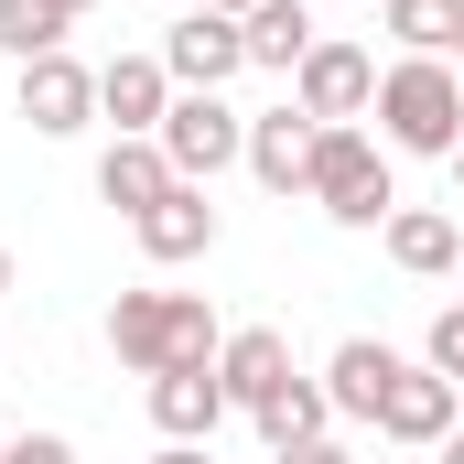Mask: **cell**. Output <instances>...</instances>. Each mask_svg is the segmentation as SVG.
Segmentation results:
<instances>
[{
  "label": "cell",
  "instance_id": "obj_1",
  "mask_svg": "<svg viewBox=\"0 0 464 464\" xmlns=\"http://www.w3.org/2000/svg\"><path fill=\"white\" fill-rule=\"evenodd\" d=\"M217 314L206 292H119L109 303V356L130 378H162V367H217Z\"/></svg>",
  "mask_w": 464,
  "mask_h": 464
},
{
  "label": "cell",
  "instance_id": "obj_2",
  "mask_svg": "<svg viewBox=\"0 0 464 464\" xmlns=\"http://www.w3.org/2000/svg\"><path fill=\"white\" fill-rule=\"evenodd\" d=\"M378 140L389 151H421V162H454L464 140V76L443 54H400L378 76Z\"/></svg>",
  "mask_w": 464,
  "mask_h": 464
},
{
  "label": "cell",
  "instance_id": "obj_3",
  "mask_svg": "<svg viewBox=\"0 0 464 464\" xmlns=\"http://www.w3.org/2000/svg\"><path fill=\"white\" fill-rule=\"evenodd\" d=\"M303 195L335 217V227H389L400 217V184H389V151L356 130V119H335V130H314V173H303Z\"/></svg>",
  "mask_w": 464,
  "mask_h": 464
},
{
  "label": "cell",
  "instance_id": "obj_4",
  "mask_svg": "<svg viewBox=\"0 0 464 464\" xmlns=\"http://www.w3.org/2000/svg\"><path fill=\"white\" fill-rule=\"evenodd\" d=\"M162 162L184 173V184H217L227 162H248V119L227 109V98H206V87H173V109H162Z\"/></svg>",
  "mask_w": 464,
  "mask_h": 464
},
{
  "label": "cell",
  "instance_id": "obj_5",
  "mask_svg": "<svg viewBox=\"0 0 464 464\" xmlns=\"http://www.w3.org/2000/svg\"><path fill=\"white\" fill-rule=\"evenodd\" d=\"M292 109L324 119V130H335V119H367V109H378V54H367V44H335V33H314V54L292 65Z\"/></svg>",
  "mask_w": 464,
  "mask_h": 464
},
{
  "label": "cell",
  "instance_id": "obj_6",
  "mask_svg": "<svg viewBox=\"0 0 464 464\" xmlns=\"http://www.w3.org/2000/svg\"><path fill=\"white\" fill-rule=\"evenodd\" d=\"M237 65H248V33H237L227 11H206V0H195L173 33H162V76H173V87H206V98H227V76H237Z\"/></svg>",
  "mask_w": 464,
  "mask_h": 464
},
{
  "label": "cell",
  "instance_id": "obj_7",
  "mask_svg": "<svg viewBox=\"0 0 464 464\" xmlns=\"http://www.w3.org/2000/svg\"><path fill=\"white\" fill-rule=\"evenodd\" d=\"M454 421H464V389L443 378V367H400V378H389V400H378V432H389L400 454H432Z\"/></svg>",
  "mask_w": 464,
  "mask_h": 464
},
{
  "label": "cell",
  "instance_id": "obj_8",
  "mask_svg": "<svg viewBox=\"0 0 464 464\" xmlns=\"http://www.w3.org/2000/svg\"><path fill=\"white\" fill-rule=\"evenodd\" d=\"M22 119H33L44 140H76V130L98 119V65H76V54H33V65H22Z\"/></svg>",
  "mask_w": 464,
  "mask_h": 464
},
{
  "label": "cell",
  "instance_id": "obj_9",
  "mask_svg": "<svg viewBox=\"0 0 464 464\" xmlns=\"http://www.w3.org/2000/svg\"><path fill=\"white\" fill-rule=\"evenodd\" d=\"M173 109V76H162V54H109L98 65V119H109L119 140H151Z\"/></svg>",
  "mask_w": 464,
  "mask_h": 464
},
{
  "label": "cell",
  "instance_id": "obj_10",
  "mask_svg": "<svg viewBox=\"0 0 464 464\" xmlns=\"http://www.w3.org/2000/svg\"><path fill=\"white\" fill-rule=\"evenodd\" d=\"M140 400H151V432H162V443H206V432H217V421L237 411L217 367H162Z\"/></svg>",
  "mask_w": 464,
  "mask_h": 464
},
{
  "label": "cell",
  "instance_id": "obj_11",
  "mask_svg": "<svg viewBox=\"0 0 464 464\" xmlns=\"http://www.w3.org/2000/svg\"><path fill=\"white\" fill-rule=\"evenodd\" d=\"M130 237H140V259H151V270L206 259V248H217V206H206V184H173L151 217H130Z\"/></svg>",
  "mask_w": 464,
  "mask_h": 464
},
{
  "label": "cell",
  "instance_id": "obj_12",
  "mask_svg": "<svg viewBox=\"0 0 464 464\" xmlns=\"http://www.w3.org/2000/svg\"><path fill=\"white\" fill-rule=\"evenodd\" d=\"M217 378H227L237 411H259V400H270V389H292L303 367H292V335H281V324H237L227 346H217Z\"/></svg>",
  "mask_w": 464,
  "mask_h": 464
},
{
  "label": "cell",
  "instance_id": "obj_13",
  "mask_svg": "<svg viewBox=\"0 0 464 464\" xmlns=\"http://www.w3.org/2000/svg\"><path fill=\"white\" fill-rule=\"evenodd\" d=\"M411 356L378 346V335H346V346L324 356V400H335V421H378V400H389V378H400Z\"/></svg>",
  "mask_w": 464,
  "mask_h": 464
},
{
  "label": "cell",
  "instance_id": "obj_14",
  "mask_svg": "<svg viewBox=\"0 0 464 464\" xmlns=\"http://www.w3.org/2000/svg\"><path fill=\"white\" fill-rule=\"evenodd\" d=\"M314 130H324V119H303V109L248 119V173H259L270 195H303V173H314Z\"/></svg>",
  "mask_w": 464,
  "mask_h": 464
},
{
  "label": "cell",
  "instance_id": "obj_15",
  "mask_svg": "<svg viewBox=\"0 0 464 464\" xmlns=\"http://www.w3.org/2000/svg\"><path fill=\"white\" fill-rule=\"evenodd\" d=\"M173 184H184V173L162 162V140H109V151H98V195H109L119 217H151Z\"/></svg>",
  "mask_w": 464,
  "mask_h": 464
},
{
  "label": "cell",
  "instance_id": "obj_16",
  "mask_svg": "<svg viewBox=\"0 0 464 464\" xmlns=\"http://www.w3.org/2000/svg\"><path fill=\"white\" fill-rule=\"evenodd\" d=\"M378 237H389V259H400L411 281H443V270H464V227L443 217V206H400Z\"/></svg>",
  "mask_w": 464,
  "mask_h": 464
},
{
  "label": "cell",
  "instance_id": "obj_17",
  "mask_svg": "<svg viewBox=\"0 0 464 464\" xmlns=\"http://www.w3.org/2000/svg\"><path fill=\"white\" fill-rule=\"evenodd\" d=\"M248 421H259L270 454H292V443H324V432H335V400H324V378H292V389H270Z\"/></svg>",
  "mask_w": 464,
  "mask_h": 464
},
{
  "label": "cell",
  "instance_id": "obj_18",
  "mask_svg": "<svg viewBox=\"0 0 464 464\" xmlns=\"http://www.w3.org/2000/svg\"><path fill=\"white\" fill-rule=\"evenodd\" d=\"M237 33H248V65H270V76H292V65L314 54V11H303V0H259Z\"/></svg>",
  "mask_w": 464,
  "mask_h": 464
},
{
  "label": "cell",
  "instance_id": "obj_19",
  "mask_svg": "<svg viewBox=\"0 0 464 464\" xmlns=\"http://www.w3.org/2000/svg\"><path fill=\"white\" fill-rule=\"evenodd\" d=\"M378 11H389L400 54H443V65H454V44H464V0H378Z\"/></svg>",
  "mask_w": 464,
  "mask_h": 464
},
{
  "label": "cell",
  "instance_id": "obj_20",
  "mask_svg": "<svg viewBox=\"0 0 464 464\" xmlns=\"http://www.w3.org/2000/svg\"><path fill=\"white\" fill-rule=\"evenodd\" d=\"M65 33H76V22H65L54 0H0V54L33 65V54H65Z\"/></svg>",
  "mask_w": 464,
  "mask_h": 464
},
{
  "label": "cell",
  "instance_id": "obj_21",
  "mask_svg": "<svg viewBox=\"0 0 464 464\" xmlns=\"http://www.w3.org/2000/svg\"><path fill=\"white\" fill-rule=\"evenodd\" d=\"M421 367H443V378L464 389V303H443V314H432V335H421Z\"/></svg>",
  "mask_w": 464,
  "mask_h": 464
},
{
  "label": "cell",
  "instance_id": "obj_22",
  "mask_svg": "<svg viewBox=\"0 0 464 464\" xmlns=\"http://www.w3.org/2000/svg\"><path fill=\"white\" fill-rule=\"evenodd\" d=\"M0 464H76V443H65V432H11Z\"/></svg>",
  "mask_w": 464,
  "mask_h": 464
},
{
  "label": "cell",
  "instance_id": "obj_23",
  "mask_svg": "<svg viewBox=\"0 0 464 464\" xmlns=\"http://www.w3.org/2000/svg\"><path fill=\"white\" fill-rule=\"evenodd\" d=\"M270 464H356V454L335 443V432H324V443H292V454H270Z\"/></svg>",
  "mask_w": 464,
  "mask_h": 464
},
{
  "label": "cell",
  "instance_id": "obj_24",
  "mask_svg": "<svg viewBox=\"0 0 464 464\" xmlns=\"http://www.w3.org/2000/svg\"><path fill=\"white\" fill-rule=\"evenodd\" d=\"M151 464H217V454H206V443H162Z\"/></svg>",
  "mask_w": 464,
  "mask_h": 464
},
{
  "label": "cell",
  "instance_id": "obj_25",
  "mask_svg": "<svg viewBox=\"0 0 464 464\" xmlns=\"http://www.w3.org/2000/svg\"><path fill=\"white\" fill-rule=\"evenodd\" d=\"M432 454H443V464H464V421H454V432H443V443H432Z\"/></svg>",
  "mask_w": 464,
  "mask_h": 464
},
{
  "label": "cell",
  "instance_id": "obj_26",
  "mask_svg": "<svg viewBox=\"0 0 464 464\" xmlns=\"http://www.w3.org/2000/svg\"><path fill=\"white\" fill-rule=\"evenodd\" d=\"M206 11H227V22H248V11H259V0H206Z\"/></svg>",
  "mask_w": 464,
  "mask_h": 464
},
{
  "label": "cell",
  "instance_id": "obj_27",
  "mask_svg": "<svg viewBox=\"0 0 464 464\" xmlns=\"http://www.w3.org/2000/svg\"><path fill=\"white\" fill-rule=\"evenodd\" d=\"M54 11H65V22H87V11H98V0H54Z\"/></svg>",
  "mask_w": 464,
  "mask_h": 464
},
{
  "label": "cell",
  "instance_id": "obj_28",
  "mask_svg": "<svg viewBox=\"0 0 464 464\" xmlns=\"http://www.w3.org/2000/svg\"><path fill=\"white\" fill-rule=\"evenodd\" d=\"M454 206H464V140H454Z\"/></svg>",
  "mask_w": 464,
  "mask_h": 464
},
{
  "label": "cell",
  "instance_id": "obj_29",
  "mask_svg": "<svg viewBox=\"0 0 464 464\" xmlns=\"http://www.w3.org/2000/svg\"><path fill=\"white\" fill-rule=\"evenodd\" d=\"M0 292H11V248H0Z\"/></svg>",
  "mask_w": 464,
  "mask_h": 464
},
{
  "label": "cell",
  "instance_id": "obj_30",
  "mask_svg": "<svg viewBox=\"0 0 464 464\" xmlns=\"http://www.w3.org/2000/svg\"><path fill=\"white\" fill-rule=\"evenodd\" d=\"M454 76H464V44H454Z\"/></svg>",
  "mask_w": 464,
  "mask_h": 464
},
{
  "label": "cell",
  "instance_id": "obj_31",
  "mask_svg": "<svg viewBox=\"0 0 464 464\" xmlns=\"http://www.w3.org/2000/svg\"><path fill=\"white\" fill-rule=\"evenodd\" d=\"M0 443H11V432H0Z\"/></svg>",
  "mask_w": 464,
  "mask_h": 464
}]
</instances>
